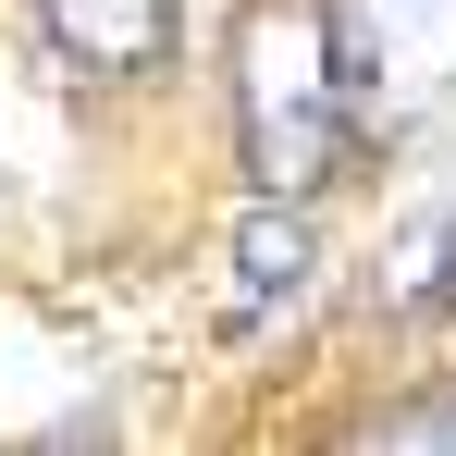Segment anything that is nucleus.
Here are the masks:
<instances>
[{
  "label": "nucleus",
  "mask_w": 456,
  "mask_h": 456,
  "mask_svg": "<svg viewBox=\"0 0 456 456\" xmlns=\"http://www.w3.org/2000/svg\"><path fill=\"white\" fill-rule=\"evenodd\" d=\"M234 111H247L259 198H308L346 160V86H333L321 0H259L247 12V37H234Z\"/></svg>",
  "instance_id": "f257e3e1"
},
{
  "label": "nucleus",
  "mask_w": 456,
  "mask_h": 456,
  "mask_svg": "<svg viewBox=\"0 0 456 456\" xmlns=\"http://www.w3.org/2000/svg\"><path fill=\"white\" fill-rule=\"evenodd\" d=\"M346 124L444 136L456 124V0H321Z\"/></svg>",
  "instance_id": "f03ea898"
},
{
  "label": "nucleus",
  "mask_w": 456,
  "mask_h": 456,
  "mask_svg": "<svg viewBox=\"0 0 456 456\" xmlns=\"http://www.w3.org/2000/svg\"><path fill=\"white\" fill-rule=\"evenodd\" d=\"M308 272H321V247H308L297 198H259V210H247V234H234V321L259 333L272 308H297V297H308Z\"/></svg>",
  "instance_id": "7ed1b4c3"
},
{
  "label": "nucleus",
  "mask_w": 456,
  "mask_h": 456,
  "mask_svg": "<svg viewBox=\"0 0 456 456\" xmlns=\"http://www.w3.org/2000/svg\"><path fill=\"white\" fill-rule=\"evenodd\" d=\"M37 12H50V37L86 75H149L173 50V0H37Z\"/></svg>",
  "instance_id": "20e7f679"
},
{
  "label": "nucleus",
  "mask_w": 456,
  "mask_h": 456,
  "mask_svg": "<svg viewBox=\"0 0 456 456\" xmlns=\"http://www.w3.org/2000/svg\"><path fill=\"white\" fill-rule=\"evenodd\" d=\"M444 272H456V234H444Z\"/></svg>",
  "instance_id": "39448f33"
}]
</instances>
